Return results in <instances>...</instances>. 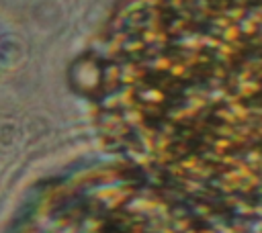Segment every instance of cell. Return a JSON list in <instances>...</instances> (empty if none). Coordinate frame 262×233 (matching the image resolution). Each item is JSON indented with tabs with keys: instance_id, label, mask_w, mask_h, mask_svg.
Instances as JSON below:
<instances>
[{
	"instance_id": "cell-1",
	"label": "cell",
	"mask_w": 262,
	"mask_h": 233,
	"mask_svg": "<svg viewBox=\"0 0 262 233\" xmlns=\"http://www.w3.org/2000/svg\"><path fill=\"white\" fill-rule=\"evenodd\" d=\"M96 67L100 129L129 168L262 221V0H127Z\"/></svg>"
},
{
	"instance_id": "cell-2",
	"label": "cell",
	"mask_w": 262,
	"mask_h": 233,
	"mask_svg": "<svg viewBox=\"0 0 262 233\" xmlns=\"http://www.w3.org/2000/svg\"><path fill=\"white\" fill-rule=\"evenodd\" d=\"M14 233H235L229 219L123 168L78 172L45 188Z\"/></svg>"
}]
</instances>
